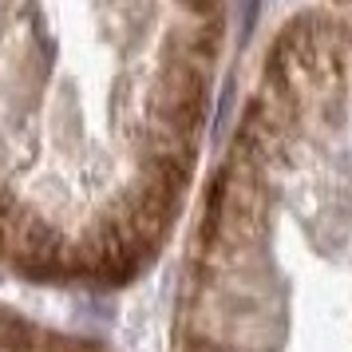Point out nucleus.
<instances>
[{
  "instance_id": "obj_1",
  "label": "nucleus",
  "mask_w": 352,
  "mask_h": 352,
  "mask_svg": "<svg viewBox=\"0 0 352 352\" xmlns=\"http://www.w3.org/2000/svg\"><path fill=\"white\" fill-rule=\"evenodd\" d=\"M230 0H0V270L119 285L170 241Z\"/></svg>"
},
{
  "instance_id": "obj_2",
  "label": "nucleus",
  "mask_w": 352,
  "mask_h": 352,
  "mask_svg": "<svg viewBox=\"0 0 352 352\" xmlns=\"http://www.w3.org/2000/svg\"><path fill=\"white\" fill-rule=\"evenodd\" d=\"M175 352H352V24L273 36L210 170Z\"/></svg>"
},
{
  "instance_id": "obj_3",
  "label": "nucleus",
  "mask_w": 352,
  "mask_h": 352,
  "mask_svg": "<svg viewBox=\"0 0 352 352\" xmlns=\"http://www.w3.org/2000/svg\"><path fill=\"white\" fill-rule=\"evenodd\" d=\"M0 352H107V349L99 340L76 336L60 324H48L40 317H28L20 309L0 305Z\"/></svg>"
},
{
  "instance_id": "obj_4",
  "label": "nucleus",
  "mask_w": 352,
  "mask_h": 352,
  "mask_svg": "<svg viewBox=\"0 0 352 352\" xmlns=\"http://www.w3.org/2000/svg\"><path fill=\"white\" fill-rule=\"evenodd\" d=\"M333 4H340V8H349L352 12V0H333Z\"/></svg>"
}]
</instances>
